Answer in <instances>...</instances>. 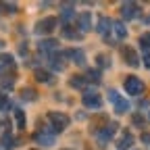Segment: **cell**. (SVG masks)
I'll return each mask as SVG.
<instances>
[{
  "label": "cell",
  "instance_id": "obj_1",
  "mask_svg": "<svg viewBox=\"0 0 150 150\" xmlns=\"http://www.w3.org/2000/svg\"><path fill=\"white\" fill-rule=\"evenodd\" d=\"M48 121L52 123V131H63L69 125V117L63 115V112H56V110L48 112Z\"/></svg>",
  "mask_w": 150,
  "mask_h": 150
},
{
  "label": "cell",
  "instance_id": "obj_2",
  "mask_svg": "<svg viewBox=\"0 0 150 150\" xmlns=\"http://www.w3.org/2000/svg\"><path fill=\"white\" fill-rule=\"evenodd\" d=\"M108 100L115 104V110L119 112V115H123V112H127V110H129V102L121 96L117 90H110V92H108Z\"/></svg>",
  "mask_w": 150,
  "mask_h": 150
},
{
  "label": "cell",
  "instance_id": "obj_3",
  "mask_svg": "<svg viewBox=\"0 0 150 150\" xmlns=\"http://www.w3.org/2000/svg\"><path fill=\"white\" fill-rule=\"evenodd\" d=\"M125 92L131 94V96H140L144 92V81L140 77H134V75H131V77L125 79Z\"/></svg>",
  "mask_w": 150,
  "mask_h": 150
},
{
  "label": "cell",
  "instance_id": "obj_4",
  "mask_svg": "<svg viewBox=\"0 0 150 150\" xmlns=\"http://www.w3.org/2000/svg\"><path fill=\"white\" fill-rule=\"evenodd\" d=\"M81 100H83V104L88 106V108H100L102 106V100H100V96L96 92H92V90H88L83 96H81Z\"/></svg>",
  "mask_w": 150,
  "mask_h": 150
},
{
  "label": "cell",
  "instance_id": "obj_5",
  "mask_svg": "<svg viewBox=\"0 0 150 150\" xmlns=\"http://www.w3.org/2000/svg\"><path fill=\"white\" fill-rule=\"evenodd\" d=\"M121 56H123V61H125L129 67H138V65H140V59H138L136 50L129 48V46H123V48H121Z\"/></svg>",
  "mask_w": 150,
  "mask_h": 150
},
{
  "label": "cell",
  "instance_id": "obj_6",
  "mask_svg": "<svg viewBox=\"0 0 150 150\" xmlns=\"http://www.w3.org/2000/svg\"><path fill=\"white\" fill-rule=\"evenodd\" d=\"M121 15H123V19H136L138 15H140V6L136 4V2H123L121 4Z\"/></svg>",
  "mask_w": 150,
  "mask_h": 150
},
{
  "label": "cell",
  "instance_id": "obj_7",
  "mask_svg": "<svg viewBox=\"0 0 150 150\" xmlns=\"http://www.w3.org/2000/svg\"><path fill=\"white\" fill-rule=\"evenodd\" d=\"M54 27H56V19L54 17H46V19H42V21H38L35 33H50Z\"/></svg>",
  "mask_w": 150,
  "mask_h": 150
},
{
  "label": "cell",
  "instance_id": "obj_8",
  "mask_svg": "<svg viewBox=\"0 0 150 150\" xmlns=\"http://www.w3.org/2000/svg\"><path fill=\"white\" fill-rule=\"evenodd\" d=\"M115 131H117V123H110L106 125L102 131H98V140H100V146H106V142L115 136Z\"/></svg>",
  "mask_w": 150,
  "mask_h": 150
},
{
  "label": "cell",
  "instance_id": "obj_9",
  "mask_svg": "<svg viewBox=\"0 0 150 150\" xmlns=\"http://www.w3.org/2000/svg\"><path fill=\"white\" fill-rule=\"evenodd\" d=\"M35 142L42 144V146H52L54 144V136L46 134V131H40V134H35Z\"/></svg>",
  "mask_w": 150,
  "mask_h": 150
},
{
  "label": "cell",
  "instance_id": "obj_10",
  "mask_svg": "<svg viewBox=\"0 0 150 150\" xmlns=\"http://www.w3.org/2000/svg\"><path fill=\"white\" fill-rule=\"evenodd\" d=\"M92 23V15L90 13H81L79 15V29H81V33H86V31H90V25Z\"/></svg>",
  "mask_w": 150,
  "mask_h": 150
},
{
  "label": "cell",
  "instance_id": "obj_11",
  "mask_svg": "<svg viewBox=\"0 0 150 150\" xmlns=\"http://www.w3.org/2000/svg\"><path fill=\"white\" fill-rule=\"evenodd\" d=\"M131 144H134V136H131L129 131H125V134L119 138V142H117V148H119V150H123V148H129Z\"/></svg>",
  "mask_w": 150,
  "mask_h": 150
},
{
  "label": "cell",
  "instance_id": "obj_12",
  "mask_svg": "<svg viewBox=\"0 0 150 150\" xmlns=\"http://www.w3.org/2000/svg\"><path fill=\"white\" fill-rule=\"evenodd\" d=\"M110 25H112V23H110V19H108V17H100V19H98V27H96V29H98V33L106 35V31H108V27H110Z\"/></svg>",
  "mask_w": 150,
  "mask_h": 150
},
{
  "label": "cell",
  "instance_id": "obj_13",
  "mask_svg": "<svg viewBox=\"0 0 150 150\" xmlns=\"http://www.w3.org/2000/svg\"><path fill=\"white\" fill-rule=\"evenodd\" d=\"M56 46H59V42L56 40H44V42H40V48L42 52H52V50H56Z\"/></svg>",
  "mask_w": 150,
  "mask_h": 150
},
{
  "label": "cell",
  "instance_id": "obj_14",
  "mask_svg": "<svg viewBox=\"0 0 150 150\" xmlns=\"http://www.w3.org/2000/svg\"><path fill=\"white\" fill-rule=\"evenodd\" d=\"M35 79L38 81H42V83H50L52 81V75L44 69H35Z\"/></svg>",
  "mask_w": 150,
  "mask_h": 150
},
{
  "label": "cell",
  "instance_id": "obj_15",
  "mask_svg": "<svg viewBox=\"0 0 150 150\" xmlns=\"http://www.w3.org/2000/svg\"><path fill=\"white\" fill-rule=\"evenodd\" d=\"M50 65H52L56 71H61V69L65 67V63H63V54H52V56H50Z\"/></svg>",
  "mask_w": 150,
  "mask_h": 150
},
{
  "label": "cell",
  "instance_id": "obj_16",
  "mask_svg": "<svg viewBox=\"0 0 150 150\" xmlns=\"http://www.w3.org/2000/svg\"><path fill=\"white\" fill-rule=\"evenodd\" d=\"M67 54H71L73 59H75V63H77V65H86V54H83L81 50H69Z\"/></svg>",
  "mask_w": 150,
  "mask_h": 150
},
{
  "label": "cell",
  "instance_id": "obj_17",
  "mask_svg": "<svg viewBox=\"0 0 150 150\" xmlns=\"http://www.w3.org/2000/svg\"><path fill=\"white\" fill-rule=\"evenodd\" d=\"M112 29H115V33L121 38V40H123V38L127 35V29H125V25H123L121 21H112Z\"/></svg>",
  "mask_w": 150,
  "mask_h": 150
},
{
  "label": "cell",
  "instance_id": "obj_18",
  "mask_svg": "<svg viewBox=\"0 0 150 150\" xmlns=\"http://www.w3.org/2000/svg\"><path fill=\"white\" fill-rule=\"evenodd\" d=\"M15 119H17V125L21 127V129L25 127V112H23V110L17 108V110H15Z\"/></svg>",
  "mask_w": 150,
  "mask_h": 150
},
{
  "label": "cell",
  "instance_id": "obj_19",
  "mask_svg": "<svg viewBox=\"0 0 150 150\" xmlns=\"http://www.w3.org/2000/svg\"><path fill=\"white\" fill-rule=\"evenodd\" d=\"M140 46L146 50V54L150 52V33H144V35L140 38Z\"/></svg>",
  "mask_w": 150,
  "mask_h": 150
},
{
  "label": "cell",
  "instance_id": "obj_20",
  "mask_svg": "<svg viewBox=\"0 0 150 150\" xmlns=\"http://www.w3.org/2000/svg\"><path fill=\"white\" fill-rule=\"evenodd\" d=\"M71 88H83V83H86V79L83 77H79V75H73V77H71Z\"/></svg>",
  "mask_w": 150,
  "mask_h": 150
},
{
  "label": "cell",
  "instance_id": "obj_21",
  "mask_svg": "<svg viewBox=\"0 0 150 150\" xmlns=\"http://www.w3.org/2000/svg\"><path fill=\"white\" fill-rule=\"evenodd\" d=\"M23 100H35L38 96H35V90H31V88H23Z\"/></svg>",
  "mask_w": 150,
  "mask_h": 150
},
{
  "label": "cell",
  "instance_id": "obj_22",
  "mask_svg": "<svg viewBox=\"0 0 150 150\" xmlns=\"http://www.w3.org/2000/svg\"><path fill=\"white\" fill-rule=\"evenodd\" d=\"M88 79H90V81H94V83H98V81H100V71L90 69V71H88Z\"/></svg>",
  "mask_w": 150,
  "mask_h": 150
},
{
  "label": "cell",
  "instance_id": "obj_23",
  "mask_svg": "<svg viewBox=\"0 0 150 150\" xmlns=\"http://www.w3.org/2000/svg\"><path fill=\"white\" fill-rule=\"evenodd\" d=\"M75 13H73V4H65L63 6V19H71Z\"/></svg>",
  "mask_w": 150,
  "mask_h": 150
},
{
  "label": "cell",
  "instance_id": "obj_24",
  "mask_svg": "<svg viewBox=\"0 0 150 150\" xmlns=\"http://www.w3.org/2000/svg\"><path fill=\"white\" fill-rule=\"evenodd\" d=\"M63 35H65V38H77V33H75L69 25H65V27H63Z\"/></svg>",
  "mask_w": 150,
  "mask_h": 150
},
{
  "label": "cell",
  "instance_id": "obj_25",
  "mask_svg": "<svg viewBox=\"0 0 150 150\" xmlns=\"http://www.w3.org/2000/svg\"><path fill=\"white\" fill-rule=\"evenodd\" d=\"M0 63L11 65V63H13V56H11V54H0Z\"/></svg>",
  "mask_w": 150,
  "mask_h": 150
},
{
  "label": "cell",
  "instance_id": "obj_26",
  "mask_svg": "<svg viewBox=\"0 0 150 150\" xmlns=\"http://www.w3.org/2000/svg\"><path fill=\"white\" fill-rule=\"evenodd\" d=\"M2 142H4V146H6V148H13V138H11V134H4Z\"/></svg>",
  "mask_w": 150,
  "mask_h": 150
},
{
  "label": "cell",
  "instance_id": "obj_27",
  "mask_svg": "<svg viewBox=\"0 0 150 150\" xmlns=\"http://www.w3.org/2000/svg\"><path fill=\"white\" fill-rule=\"evenodd\" d=\"M8 106V100H6V96H2V94H0V110H4Z\"/></svg>",
  "mask_w": 150,
  "mask_h": 150
},
{
  "label": "cell",
  "instance_id": "obj_28",
  "mask_svg": "<svg viewBox=\"0 0 150 150\" xmlns=\"http://www.w3.org/2000/svg\"><path fill=\"white\" fill-rule=\"evenodd\" d=\"M98 63H100V67H108V59H106L104 54H100V56H98Z\"/></svg>",
  "mask_w": 150,
  "mask_h": 150
},
{
  "label": "cell",
  "instance_id": "obj_29",
  "mask_svg": "<svg viewBox=\"0 0 150 150\" xmlns=\"http://www.w3.org/2000/svg\"><path fill=\"white\" fill-rule=\"evenodd\" d=\"M142 142L150 148V134H148V131H144V134H142Z\"/></svg>",
  "mask_w": 150,
  "mask_h": 150
},
{
  "label": "cell",
  "instance_id": "obj_30",
  "mask_svg": "<svg viewBox=\"0 0 150 150\" xmlns=\"http://www.w3.org/2000/svg\"><path fill=\"white\" fill-rule=\"evenodd\" d=\"M13 83H15V79H2V86H4V88H8V90L13 88Z\"/></svg>",
  "mask_w": 150,
  "mask_h": 150
},
{
  "label": "cell",
  "instance_id": "obj_31",
  "mask_svg": "<svg viewBox=\"0 0 150 150\" xmlns=\"http://www.w3.org/2000/svg\"><path fill=\"white\" fill-rule=\"evenodd\" d=\"M144 67H146V69H150V52L144 56Z\"/></svg>",
  "mask_w": 150,
  "mask_h": 150
},
{
  "label": "cell",
  "instance_id": "obj_32",
  "mask_svg": "<svg viewBox=\"0 0 150 150\" xmlns=\"http://www.w3.org/2000/svg\"><path fill=\"white\" fill-rule=\"evenodd\" d=\"M2 44H4V42H2V40H0V48H2Z\"/></svg>",
  "mask_w": 150,
  "mask_h": 150
},
{
  "label": "cell",
  "instance_id": "obj_33",
  "mask_svg": "<svg viewBox=\"0 0 150 150\" xmlns=\"http://www.w3.org/2000/svg\"><path fill=\"white\" fill-rule=\"evenodd\" d=\"M148 119H150V110H148Z\"/></svg>",
  "mask_w": 150,
  "mask_h": 150
}]
</instances>
